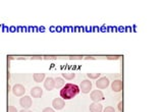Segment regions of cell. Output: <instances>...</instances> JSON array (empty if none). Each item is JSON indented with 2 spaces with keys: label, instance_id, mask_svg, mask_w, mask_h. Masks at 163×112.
I'll return each instance as SVG.
<instances>
[{
  "label": "cell",
  "instance_id": "cell-24",
  "mask_svg": "<svg viewBox=\"0 0 163 112\" xmlns=\"http://www.w3.org/2000/svg\"><path fill=\"white\" fill-rule=\"evenodd\" d=\"M107 59H109V60H112V59H119V56H108Z\"/></svg>",
  "mask_w": 163,
  "mask_h": 112
},
{
  "label": "cell",
  "instance_id": "cell-26",
  "mask_svg": "<svg viewBox=\"0 0 163 112\" xmlns=\"http://www.w3.org/2000/svg\"><path fill=\"white\" fill-rule=\"evenodd\" d=\"M20 112H32L31 110H29V109H23L21 111H20Z\"/></svg>",
  "mask_w": 163,
  "mask_h": 112
},
{
  "label": "cell",
  "instance_id": "cell-3",
  "mask_svg": "<svg viewBox=\"0 0 163 112\" xmlns=\"http://www.w3.org/2000/svg\"><path fill=\"white\" fill-rule=\"evenodd\" d=\"M90 98L94 101V102H100V101L104 100V94L102 93L101 90H94L91 92Z\"/></svg>",
  "mask_w": 163,
  "mask_h": 112
},
{
  "label": "cell",
  "instance_id": "cell-14",
  "mask_svg": "<svg viewBox=\"0 0 163 112\" xmlns=\"http://www.w3.org/2000/svg\"><path fill=\"white\" fill-rule=\"evenodd\" d=\"M75 77H76V74L73 73V72H72V73H65V72H63V73H62V77L65 78V80H68V81L73 80V78H75Z\"/></svg>",
  "mask_w": 163,
  "mask_h": 112
},
{
  "label": "cell",
  "instance_id": "cell-25",
  "mask_svg": "<svg viewBox=\"0 0 163 112\" xmlns=\"http://www.w3.org/2000/svg\"><path fill=\"white\" fill-rule=\"evenodd\" d=\"M16 59H17V60H26L27 58H26V57H17Z\"/></svg>",
  "mask_w": 163,
  "mask_h": 112
},
{
  "label": "cell",
  "instance_id": "cell-17",
  "mask_svg": "<svg viewBox=\"0 0 163 112\" xmlns=\"http://www.w3.org/2000/svg\"><path fill=\"white\" fill-rule=\"evenodd\" d=\"M103 112H115V109H114L113 107L111 106H107L104 110H103Z\"/></svg>",
  "mask_w": 163,
  "mask_h": 112
},
{
  "label": "cell",
  "instance_id": "cell-9",
  "mask_svg": "<svg viewBox=\"0 0 163 112\" xmlns=\"http://www.w3.org/2000/svg\"><path fill=\"white\" fill-rule=\"evenodd\" d=\"M44 88L47 91H52L53 89H55V80L53 77H47L44 81Z\"/></svg>",
  "mask_w": 163,
  "mask_h": 112
},
{
  "label": "cell",
  "instance_id": "cell-28",
  "mask_svg": "<svg viewBox=\"0 0 163 112\" xmlns=\"http://www.w3.org/2000/svg\"><path fill=\"white\" fill-rule=\"evenodd\" d=\"M10 90H12V89H10V87H9V85H8V87H7V91H8V92H9V91H10Z\"/></svg>",
  "mask_w": 163,
  "mask_h": 112
},
{
  "label": "cell",
  "instance_id": "cell-11",
  "mask_svg": "<svg viewBox=\"0 0 163 112\" xmlns=\"http://www.w3.org/2000/svg\"><path fill=\"white\" fill-rule=\"evenodd\" d=\"M90 112H102L103 111V106L99 102H93L89 107Z\"/></svg>",
  "mask_w": 163,
  "mask_h": 112
},
{
  "label": "cell",
  "instance_id": "cell-13",
  "mask_svg": "<svg viewBox=\"0 0 163 112\" xmlns=\"http://www.w3.org/2000/svg\"><path fill=\"white\" fill-rule=\"evenodd\" d=\"M33 77H34V81L36 82V83H41V82H43L44 80H45V74L44 73H34V76H33Z\"/></svg>",
  "mask_w": 163,
  "mask_h": 112
},
{
  "label": "cell",
  "instance_id": "cell-8",
  "mask_svg": "<svg viewBox=\"0 0 163 112\" xmlns=\"http://www.w3.org/2000/svg\"><path fill=\"white\" fill-rule=\"evenodd\" d=\"M111 89H112V91L115 92V93L121 92L122 89H123V83H122V81H120V80L113 81L112 84H111Z\"/></svg>",
  "mask_w": 163,
  "mask_h": 112
},
{
  "label": "cell",
  "instance_id": "cell-23",
  "mask_svg": "<svg viewBox=\"0 0 163 112\" xmlns=\"http://www.w3.org/2000/svg\"><path fill=\"white\" fill-rule=\"evenodd\" d=\"M84 59H86V60H95V57L94 56H86V57H84Z\"/></svg>",
  "mask_w": 163,
  "mask_h": 112
},
{
  "label": "cell",
  "instance_id": "cell-5",
  "mask_svg": "<svg viewBox=\"0 0 163 112\" xmlns=\"http://www.w3.org/2000/svg\"><path fill=\"white\" fill-rule=\"evenodd\" d=\"M12 93H13L14 96H16V97H21V96L25 95V93H26V88L24 87L23 85L16 84V85H14L13 87H12Z\"/></svg>",
  "mask_w": 163,
  "mask_h": 112
},
{
  "label": "cell",
  "instance_id": "cell-12",
  "mask_svg": "<svg viewBox=\"0 0 163 112\" xmlns=\"http://www.w3.org/2000/svg\"><path fill=\"white\" fill-rule=\"evenodd\" d=\"M54 80H55V89H60L61 87H63V86H64L63 77H58L56 78H54Z\"/></svg>",
  "mask_w": 163,
  "mask_h": 112
},
{
  "label": "cell",
  "instance_id": "cell-15",
  "mask_svg": "<svg viewBox=\"0 0 163 112\" xmlns=\"http://www.w3.org/2000/svg\"><path fill=\"white\" fill-rule=\"evenodd\" d=\"M100 72H96V73H91V72H89L87 73V77L90 78V80H98V78L100 77Z\"/></svg>",
  "mask_w": 163,
  "mask_h": 112
},
{
  "label": "cell",
  "instance_id": "cell-19",
  "mask_svg": "<svg viewBox=\"0 0 163 112\" xmlns=\"http://www.w3.org/2000/svg\"><path fill=\"white\" fill-rule=\"evenodd\" d=\"M118 110L120 112H123V102H122V101H120V102L118 103Z\"/></svg>",
  "mask_w": 163,
  "mask_h": 112
},
{
  "label": "cell",
  "instance_id": "cell-20",
  "mask_svg": "<svg viewBox=\"0 0 163 112\" xmlns=\"http://www.w3.org/2000/svg\"><path fill=\"white\" fill-rule=\"evenodd\" d=\"M42 112H55V110L53 109V108H50V107H46L44 108Z\"/></svg>",
  "mask_w": 163,
  "mask_h": 112
},
{
  "label": "cell",
  "instance_id": "cell-1",
  "mask_svg": "<svg viewBox=\"0 0 163 112\" xmlns=\"http://www.w3.org/2000/svg\"><path fill=\"white\" fill-rule=\"evenodd\" d=\"M80 87L75 84H66L60 90V97L63 100H70L79 95Z\"/></svg>",
  "mask_w": 163,
  "mask_h": 112
},
{
  "label": "cell",
  "instance_id": "cell-4",
  "mask_svg": "<svg viewBox=\"0 0 163 112\" xmlns=\"http://www.w3.org/2000/svg\"><path fill=\"white\" fill-rule=\"evenodd\" d=\"M109 84H110V82L108 80V77H99L98 81H96V87H97V89H100V90L106 89L109 86Z\"/></svg>",
  "mask_w": 163,
  "mask_h": 112
},
{
  "label": "cell",
  "instance_id": "cell-22",
  "mask_svg": "<svg viewBox=\"0 0 163 112\" xmlns=\"http://www.w3.org/2000/svg\"><path fill=\"white\" fill-rule=\"evenodd\" d=\"M70 59H75V60H80V59H83V56H70Z\"/></svg>",
  "mask_w": 163,
  "mask_h": 112
},
{
  "label": "cell",
  "instance_id": "cell-7",
  "mask_svg": "<svg viewBox=\"0 0 163 112\" xmlns=\"http://www.w3.org/2000/svg\"><path fill=\"white\" fill-rule=\"evenodd\" d=\"M52 106L55 110H61L63 109V107L65 106L64 100L61 98H55L52 101Z\"/></svg>",
  "mask_w": 163,
  "mask_h": 112
},
{
  "label": "cell",
  "instance_id": "cell-16",
  "mask_svg": "<svg viewBox=\"0 0 163 112\" xmlns=\"http://www.w3.org/2000/svg\"><path fill=\"white\" fill-rule=\"evenodd\" d=\"M7 112H17V109L12 105H9L7 107Z\"/></svg>",
  "mask_w": 163,
  "mask_h": 112
},
{
  "label": "cell",
  "instance_id": "cell-6",
  "mask_svg": "<svg viewBox=\"0 0 163 112\" xmlns=\"http://www.w3.org/2000/svg\"><path fill=\"white\" fill-rule=\"evenodd\" d=\"M20 105L23 107L24 109H29V108L33 105L32 98H31V97H29V96L21 97V100H20Z\"/></svg>",
  "mask_w": 163,
  "mask_h": 112
},
{
  "label": "cell",
  "instance_id": "cell-2",
  "mask_svg": "<svg viewBox=\"0 0 163 112\" xmlns=\"http://www.w3.org/2000/svg\"><path fill=\"white\" fill-rule=\"evenodd\" d=\"M92 87H93V85H92V82L90 80H84L82 81L80 85V91H82V93H84V94H88L92 90Z\"/></svg>",
  "mask_w": 163,
  "mask_h": 112
},
{
  "label": "cell",
  "instance_id": "cell-21",
  "mask_svg": "<svg viewBox=\"0 0 163 112\" xmlns=\"http://www.w3.org/2000/svg\"><path fill=\"white\" fill-rule=\"evenodd\" d=\"M32 60H41V59H43L42 56H32L31 57Z\"/></svg>",
  "mask_w": 163,
  "mask_h": 112
},
{
  "label": "cell",
  "instance_id": "cell-10",
  "mask_svg": "<svg viewBox=\"0 0 163 112\" xmlns=\"http://www.w3.org/2000/svg\"><path fill=\"white\" fill-rule=\"evenodd\" d=\"M30 93H31V96L33 98H41L43 95V90L41 87H34L31 89Z\"/></svg>",
  "mask_w": 163,
  "mask_h": 112
},
{
  "label": "cell",
  "instance_id": "cell-18",
  "mask_svg": "<svg viewBox=\"0 0 163 112\" xmlns=\"http://www.w3.org/2000/svg\"><path fill=\"white\" fill-rule=\"evenodd\" d=\"M56 58V56H44L43 57V59H46V60H55Z\"/></svg>",
  "mask_w": 163,
  "mask_h": 112
},
{
  "label": "cell",
  "instance_id": "cell-27",
  "mask_svg": "<svg viewBox=\"0 0 163 112\" xmlns=\"http://www.w3.org/2000/svg\"><path fill=\"white\" fill-rule=\"evenodd\" d=\"M8 58L10 59V60H12V59H14V57H13V56H8Z\"/></svg>",
  "mask_w": 163,
  "mask_h": 112
}]
</instances>
